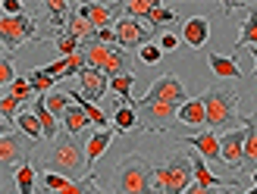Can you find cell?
Here are the masks:
<instances>
[{
	"mask_svg": "<svg viewBox=\"0 0 257 194\" xmlns=\"http://www.w3.org/2000/svg\"><path fill=\"white\" fill-rule=\"evenodd\" d=\"M241 125H245V166H241V175H245V172H257V113L241 116Z\"/></svg>",
	"mask_w": 257,
	"mask_h": 194,
	"instance_id": "obj_14",
	"label": "cell"
},
{
	"mask_svg": "<svg viewBox=\"0 0 257 194\" xmlns=\"http://www.w3.org/2000/svg\"><path fill=\"white\" fill-rule=\"evenodd\" d=\"M220 147H223V163H226V169L241 172V166H245V125H241V128H232V132H226V135L220 138Z\"/></svg>",
	"mask_w": 257,
	"mask_h": 194,
	"instance_id": "obj_8",
	"label": "cell"
},
{
	"mask_svg": "<svg viewBox=\"0 0 257 194\" xmlns=\"http://www.w3.org/2000/svg\"><path fill=\"white\" fill-rule=\"evenodd\" d=\"M251 54H254V63H257V47H251ZM254 75H257V66H254Z\"/></svg>",
	"mask_w": 257,
	"mask_h": 194,
	"instance_id": "obj_45",
	"label": "cell"
},
{
	"mask_svg": "<svg viewBox=\"0 0 257 194\" xmlns=\"http://www.w3.org/2000/svg\"><path fill=\"white\" fill-rule=\"evenodd\" d=\"M251 185H257V172H251Z\"/></svg>",
	"mask_w": 257,
	"mask_h": 194,
	"instance_id": "obj_47",
	"label": "cell"
},
{
	"mask_svg": "<svg viewBox=\"0 0 257 194\" xmlns=\"http://www.w3.org/2000/svg\"><path fill=\"white\" fill-rule=\"evenodd\" d=\"M4 94H13V97H16V100L22 103V100H29V97H32V82H29V79H22V75H19V79L13 82V85L7 88Z\"/></svg>",
	"mask_w": 257,
	"mask_h": 194,
	"instance_id": "obj_37",
	"label": "cell"
},
{
	"mask_svg": "<svg viewBox=\"0 0 257 194\" xmlns=\"http://www.w3.org/2000/svg\"><path fill=\"white\" fill-rule=\"evenodd\" d=\"M63 125H66V132H69V135L79 138V135L85 132V128L91 125V119L85 116V110L79 107V103H72V107H69L66 113H63Z\"/></svg>",
	"mask_w": 257,
	"mask_h": 194,
	"instance_id": "obj_24",
	"label": "cell"
},
{
	"mask_svg": "<svg viewBox=\"0 0 257 194\" xmlns=\"http://www.w3.org/2000/svg\"><path fill=\"white\" fill-rule=\"evenodd\" d=\"M29 82H32V91H54V85H57V79H54V75H47L44 69H35L29 75Z\"/></svg>",
	"mask_w": 257,
	"mask_h": 194,
	"instance_id": "obj_35",
	"label": "cell"
},
{
	"mask_svg": "<svg viewBox=\"0 0 257 194\" xmlns=\"http://www.w3.org/2000/svg\"><path fill=\"white\" fill-rule=\"evenodd\" d=\"M248 16H245V25H241V32H238V41H235V50H232V57H238L241 54V47H257V10L254 7H248L245 10Z\"/></svg>",
	"mask_w": 257,
	"mask_h": 194,
	"instance_id": "obj_22",
	"label": "cell"
},
{
	"mask_svg": "<svg viewBox=\"0 0 257 194\" xmlns=\"http://www.w3.org/2000/svg\"><path fill=\"white\" fill-rule=\"evenodd\" d=\"M79 85H82V94H85L88 100H94V103L110 91V79H107L104 72H97V69H82Z\"/></svg>",
	"mask_w": 257,
	"mask_h": 194,
	"instance_id": "obj_13",
	"label": "cell"
},
{
	"mask_svg": "<svg viewBox=\"0 0 257 194\" xmlns=\"http://www.w3.org/2000/svg\"><path fill=\"white\" fill-rule=\"evenodd\" d=\"M191 178H195L191 157L182 153V150H176L163 166L154 169V191H160V194H185L191 188Z\"/></svg>",
	"mask_w": 257,
	"mask_h": 194,
	"instance_id": "obj_5",
	"label": "cell"
},
{
	"mask_svg": "<svg viewBox=\"0 0 257 194\" xmlns=\"http://www.w3.org/2000/svg\"><path fill=\"white\" fill-rule=\"evenodd\" d=\"M154 7H157L154 0H122V4H119V13H125L128 19H138V16L148 19Z\"/></svg>",
	"mask_w": 257,
	"mask_h": 194,
	"instance_id": "obj_31",
	"label": "cell"
},
{
	"mask_svg": "<svg viewBox=\"0 0 257 194\" xmlns=\"http://www.w3.org/2000/svg\"><path fill=\"white\" fill-rule=\"evenodd\" d=\"M160 57H163V50H160V44H157V41H151V44H145V47L138 50V60L145 63V66H157Z\"/></svg>",
	"mask_w": 257,
	"mask_h": 194,
	"instance_id": "obj_36",
	"label": "cell"
},
{
	"mask_svg": "<svg viewBox=\"0 0 257 194\" xmlns=\"http://www.w3.org/2000/svg\"><path fill=\"white\" fill-rule=\"evenodd\" d=\"M44 169L47 172H57V175H66L69 182H82L85 175H91V172H88L82 138L63 132L57 141H50V147L44 153Z\"/></svg>",
	"mask_w": 257,
	"mask_h": 194,
	"instance_id": "obj_2",
	"label": "cell"
},
{
	"mask_svg": "<svg viewBox=\"0 0 257 194\" xmlns=\"http://www.w3.org/2000/svg\"><path fill=\"white\" fill-rule=\"evenodd\" d=\"M57 194H100L97 191V182H94V172L91 175H85L82 182H69L63 191H57Z\"/></svg>",
	"mask_w": 257,
	"mask_h": 194,
	"instance_id": "obj_32",
	"label": "cell"
},
{
	"mask_svg": "<svg viewBox=\"0 0 257 194\" xmlns=\"http://www.w3.org/2000/svg\"><path fill=\"white\" fill-rule=\"evenodd\" d=\"M113 138H116V128H97V132H91V138L85 141V160H88V169L97 163V157L104 153L110 144H113Z\"/></svg>",
	"mask_w": 257,
	"mask_h": 194,
	"instance_id": "obj_15",
	"label": "cell"
},
{
	"mask_svg": "<svg viewBox=\"0 0 257 194\" xmlns=\"http://www.w3.org/2000/svg\"><path fill=\"white\" fill-rule=\"evenodd\" d=\"M75 13L85 16L100 32V29H110L113 13H119V4H79V7H75Z\"/></svg>",
	"mask_w": 257,
	"mask_h": 194,
	"instance_id": "obj_11",
	"label": "cell"
},
{
	"mask_svg": "<svg viewBox=\"0 0 257 194\" xmlns=\"http://www.w3.org/2000/svg\"><path fill=\"white\" fill-rule=\"evenodd\" d=\"M32 113L38 116V122H41V128H44V141H57V138H60V122H57V116L47 110V97H44V94L35 97Z\"/></svg>",
	"mask_w": 257,
	"mask_h": 194,
	"instance_id": "obj_17",
	"label": "cell"
},
{
	"mask_svg": "<svg viewBox=\"0 0 257 194\" xmlns=\"http://www.w3.org/2000/svg\"><path fill=\"white\" fill-rule=\"evenodd\" d=\"M16 79H19V75H16V69H13V54H7V50H4V54H0V85H4V91Z\"/></svg>",
	"mask_w": 257,
	"mask_h": 194,
	"instance_id": "obj_33",
	"label": "cell"
},
{
	"mask_svg": "<svg viewBox=\"0 0 257 194\" xmlns=\"http://www.w3.org/2000/svg\"><path fill=\"white\" fill-rule=\"evenodd\" d=\"M13 182H16L19 194H35V182H38V172L32 163H22L16 172H13Z\"/></svg>",
	"mask_w": 257,
	"mask_h": 194,
	"instance_id": "obj_26",
	"label": "cell"
},
{
	"mask_svg": "<svg viewBox=\"0 0 257 194\" xmlns=\"http://www.w3.org/2000/svg\"><path fill=\"white\" fill-rule=\"evenodd\" d=\"M151 194H160V191H151Z\"/></svg>",
	"mask_w": 257,
	"mask_h": 194,
	"instance_id": "obj_49",
	"label": "cell"
},
{
	"mask_svg": "<svg viewBox=\"0 0 257 194\" xmlns=\"http://www.w3.org/2000/svg\"><path fill=\"white\" fill-rule=\"evenodd\" d=\"M22 4L19 0H4V16H22Z\"/></svg>",
	"mask_w": 257,
	"mask_h": 194,
	"instance_id": "obj_42",
	"label": "cell"
},
{
	"mask_svg": "<svg viewBox=\"0 0 257 194\" xmlns=\"http://www.w3.org/2000/svg\"><path fill=\"white\" fill-rule=\"evenodd\" d=\"M245 194H257V185H251V188H248V191H245Z\"/></svg>",
	"mask_w": 257,
	"mask_h": 194,
	"instance_id": "obj_46",
	"label": "cell"
},
{
	"mask_svg": "<svg viewBox=\"0 0 257 194\" xmlns=\"http://www.w3.org/2000/svg\"><path fill=\"white\" fill-rule=\"evenodd\" d=\"M35 144L32 138H19V135H0V163L7 166V169H19V166L25 163V147Z\"/></svg>",
	"mask_w": 257,
	"mask_h": 194,
	"instance_id": "obj_9",
	"label": "cell"
},
{
	"mask_svg": "<svg viewBox=\"0 0 257 194\" xmlns=\"http://www.w3.org/2000/svg\"><path fill=\"white\" fill-rule=\"evenodd\" d=\"M132 85H135V75L132 72H125V75H116V79H110V91H116L119 97H122V103H135L138 100H132Z\"/></svg>",
	"mask_w": 257,
	"mask_h": 194,
	"instance_id": "obj_30",
	"label": "cell"
},
{
	"mask_svg": "<svg viewBox=\"0 0 257 194\" xmlns=\"http://www.w3.org/2000/svg\"><path fill=\"white\" fill-rule=\"evenodd\" d=\"M179 122H185L191 128L207 125V107H204V97H191L179 107Z\"/></svg>",
	"mask_w": 257,
	"mask_h": 194,
	"instance_id": "obj_19",
	"label": "cell"
},
{
	"mask_svg": "<svg viewBox=\"0 0 257 194\" xmlns=\"http://www.w3.org/2000/svg\"><path fill=\"white\" fill-rule=\"evenodd\" d=\"M69 107H72V97H66V94H60V91L47 97V110L54 113V116H60V119H63V113H66Z\"/></svg>",
	"mask_w": 257,
	"mask_h": 194,
	"instance_id": "obj_38",
	"label": "cell"
},
{
	"mask_svg": "<svg viewBox=\"0 0 257 194\" xmlns=\"http://www.w3.org/2000/svg\"><path fill=\"white\" fill-rule=\"evenodd\" d=\"M85 54H88V69H97V72H104L107 60H110V54H113V44L91 41V44H85Z\"/></svg>",
	"mask_w": 257,
	"mask_h": 194,
	"instance_id": "obj_25",
	"label": "cell"
},
{
	"mask_svg": "<svg viewBox=\"0 0 257 194\" xmlns=\"http://www.w3.org/2000/svg\"><path fill=\"white\" fill-rule=\"evenodd\" d=\"M54 44H57V50H60L63 57H72V54H79V50H82V41H75V38H69V35H60Z\"/></svg>",
	"mask_w": 257,
	"mask_h": 194,
	"instance_id": "obj_39",
	"label": "cell"
},
{
	"mask_svg": "<svg viewBox=\"0 0 257 194\" xmlns=\"http://www.w3.org/2000/svg\"><path fill=\"white\" fill-rule=\"evenodd\" d=\"M185 100H188V94H185L182 82H179L173 72L160 75V79L151 85V91L135 103L141 132H148V135L170 132L173 119H179V107H182Z\"/></svg>",
	"mask_w": 257,
	"mask_h": 194,
	"instance_id": "obj_1",
	"label": "cell"
},
{
	"mask_svg": "<svg viewBox=\"0 0 257 194\" xmlns=\"http://www.w3.org/2000/svg\"><path fill=\"white\" fill-rule=\"evenodd\" d=\"M63 35H69V38H75V41H82V44H91L94 38H97V29L91 22H88L85 16H79V13H72L69 16V25H66V32Z\"/></svg>",
	"mask_w": 257,
	"mask_h": 194,
	"instance_id": "obj_21",
	"label": "cell"
},
{
	"mask_svg": "<svg viewBox=\"0 0 257 194\" xmlns=\"http://www.w3.org/2000/svg\"><path fill=\"white\" fill-rule=\"evenodd\" d=\"M16 125L22 128V135H25V138H32V141H41V138H44V128H41V122H38V116H35L32 110L19 113Z\"/></svg>",
	"mask_w": 257,
	"mask_h": 194,
	"instance_id": "obj_29",
	"label": "cell"
},
{
	"mask_svg": "<svg viewBox=\"0 0 257 194\" xmlns=\"http://www.w3.org/2000/svg\"><path fill=\"white\" fill-rule=\"evenodd\" d=\"M185 194H223V191H216V188H201V185H191Z\"/></svg>",
	"mask_w": 257,
	"mask_h": 194,
	"instance_id": "obj_44",
	"label": "cell"
},
{
	"mask_svg": "<svg viewBox=\"0 0 257 194\" xmlns=\"http://www.w3.org/2000/svg\"><path fill=\"white\" fill-rule=\"evenodd\" d=\"M201 97H204V107H207L210 132H223V128L232 132L238 122V91H232V88H207Z\"/></svg>",
	"mask_w": 257,
	"mask_h": 194,
	"instance_id": "obj_4",
	"label": "cell"
},
{
	"mask_svg": "<svg viewBox=\"0 0 257 194\" xmlns=\"http://www.w3.org/2000/svg\"><path fill=\"white\" fill-rule=\"evenodd\" d=\"M223 194H235V188H223Z\"/></svg>",
	"mask_w": 257,
	"mask_h": 194,
	"instance_id": "obj_48",
	"label": "cell"
},
{
	"mask_svg": "<svg viewBox=\"0 0 257 194\" xmlns=\"http://www.w3.org/2000/svg\"><path fill=\"white\" fill-rule=\"evenodd\" d=\"M38 32L35 19L29 13H22V16H4L0 19V41H4V50L13 54V50H19L25 41H32Z\"/></svg>",
	"mask_w": 257,
	"mask_h": 194,
	"instance_id": "obj_6",
	"label": "cell"
},
{
	"mask_svg": "<svg viewBox=\"0 0 257 194\" xmlns=\"http://www.w3.org/2000/svg\"><path fill=\"white\" fill-rule=\"evenodd\" d=\"M75 7L72 4H66V0H44V13H50V22H54L57 25V29H60V25H69V13H72Z\"/></svg>",
	"mask_w": 257,
	"mask_h": 194,
	"instance_id": "obj_28",
	"label": "cell"
},
{
	"mask_svg": "<svg viewBox=\"0 0 257 194\" xmlns=\"http://www.w3.org/2000/svg\"><path fill=\"white\" fill-rule=\"evenodd\" d=\"M128 72V54L122 47H113V54L107 60V66H104V75L107 79H116V75H125Z\"/></svg>",
	"mask_w": 257,
	"mask_h": 194,
	"instance_id": "obj_27",
	"label": "cell"
},
{
	"mask_svg": "<svg viewBox=\"0 0 257 194\" xmlns=\"http://www.w3.org/2000/svg\"><path fill=\"white\" fill-rule=\"evenodd\" d=\"M191 150H198L204 160H223V147H220V138L216 132H198L195 138H188Z\"/></svg>",
	"mask_w": 257,
	"mask_h": 194,
	"instance_id": "obj_18",
	"label": "cell"
},
{
	"mask_svg": "<svg viewBox=\"0 0 257 194\" xmlns=\"http://www.w3.org/2000/svg\"><path fill=\"white\" fill-rule=\"evenodd\" d=\"M138 125V110L132 103H113V128H116V135H128L132 128Z\"/></svg>",
	"mask_w": 257,
	"mask_h": 194,
	"instance_id": "obj_20",
	"label": "cell"
},
{
	"mask_svg": "<svg viewBox=\"0 0 257 194\" xmlns=\"http://www.w3.org/2000/svg\"><path fill=\"white\" fill-rule=\"evenodd\" d=\"M47 75H54V79H63V75H82V69H88V54L85 47L79 50V54L72 57H60L54 63H47V66H41Z\"/></svg>",
	"mask_w": 257,
	"mask_h": 194,
	"instance_id": "obj_10",
	"label": "cell"
},
{
	"mask_svg": "<svg viewBox=\"0 0 257 194\" xmlns=\"http://www.w3.org/2000/svg\"><path fill=\"white\" fill-rule=\"evenodd\" d=\"M41 185H44L47 191L57 194V191H63V188L69 185V178H66V175H57V172H44V175H41Z\"/></svg>",
	"mask_w": 257,
	"mask_h": 194,
	"instance_id": "obj_40",
	"label": "cell"
},
{
	"mask_svg": "<svg viewBox=\"0 0 257 194\" xmlns=\"http://www.w3.org/2000/svg\"><path fill=\"white\" fill-rule=\"evenodd\" d=\"M94 41H100V44H110V41H116V32H113V29H100Z\"/></svg>",
	"mask_w": 257,
	"mask_h": 194,
	"instance_id": "obj_43",
	"label": "cell"
},
{
	"mask_svg": "<svg viewBox=\"0 0 257 194\" xmlns=\"http://www.w3.org/2000/svg\"><path fill=\"white\" fill-rule=\"evenodd\" d=\"M207 38H210V22L204 19V16H191L182 22V41L191 47V50H198L207 44Z\"/></svg>",
	"mask_w": 257,
	"mask_h": 194,
	"instance_id": "obj_12",
	"label": "cell"
},
{
	"mask_svg": "<svg viewBox=\"0 0 257 194\" xmlns=\"http://www.w3.org/2000/svg\"><path fill=\"white\" fill-rule=\"evenodd\" d=\"M113 32H116V47L122 50H141L145 44H151V29H145L138 19H116V25H113Z\"/></svg>",
	"mask_w": 257,
	"mask_h": 194,
	"instance_id": "obj_7",
	"label": "cell"
},
{
	"mask_svg": "<svg viewBox=\"0 0 257 194\" xmlns=\"http://www.w3.org/2000/svg\"><path fill=\"white\" fill-rule=\"evenodd\" d=\"M191 166H195V185H201V188H238L235 182H226V178L213 175L201 153H191Z\"/></svg>",
	"mask_w": 257,
	"mask_h": 194,
	"instance_id": "obj_16",
	"label": "cell"
},
{
	"mask_svg": "<svg viewBox=\"0 0 257 194\" xmlns=\"http://www.w3.org/2000/svg\"><path fill=\"white\" fill-rule=\"evenodd\" d=\"M154 191V166L141 153H128L116 166L113 194H151Z\"/></svg>",
	"mask_w": 257,
	"mask_h": 194,
	"instance_id": "obj_3",
	"label": "cell"
},
{
	"mask_svg": "<svg viewBox=\"0 0 257 194\" xmlns=\"http://www.w3.org/2000/svg\"><path fill=\"white\" fill-rule=\"evenodd\" d=\"M207 63H210V69H213V75H220V79H241V69H238V63H235V57L210 54V57H207Z\"/></svg>",
	"mask_w": 257,
	"mask_h": 194,
	"instance_id": "obj_23",
	"label": "cell"
},
{
	"mask_svg": "<svg viewBox=\"0 0 257 194\" xmlns=\"http://www.w3.org/2000/svg\"><path fill=\"white\" fill-rule=\"evenodd\" d=\"M157 44H160V50H163V54H173V50H176L179 44H182V38H179V35H170V32H166V35L160 38Z\"/></svg>",
	"mask_w": 257,
	"mask_h": 194,
	"instance_id": "obj_41",
	"label": "cell"
},
{
	"mask_svg": "<svg viewBox=\"0 0 257 194\" xmlns=\"http://www.w3.org/2000/svg\"><path fill=\"white\" fill-rule=\"evenodd\" d=\"M176 19V13L170 10V7H163V4H157L151 10V16H148V22H151V29H160V25H170Z\"/></svg>",
	"mask_w": 257,
	"mask_h": 194,
	"instance_id": "obj_34",
	"label": "cell"
}]
</instances>
